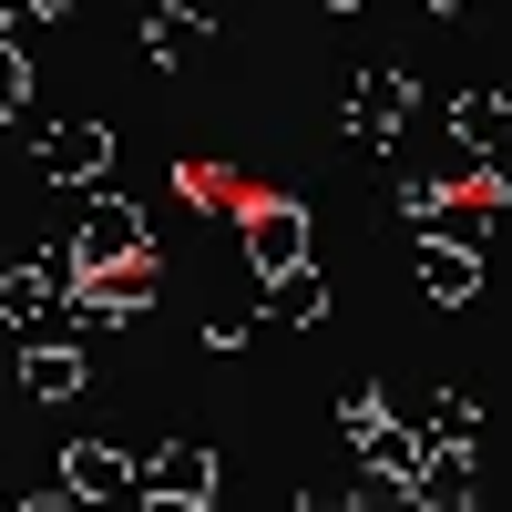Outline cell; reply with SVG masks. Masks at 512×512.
<instances>
[{
    "label": "cell",
    "instance_id": "2",
    "mask_svg": "<svg viewBox=\"0 0 512 512\" xmlns=\"http://www.w3.org/2000/svg\"><path fill=\"white\" fill-rule=\"evenodd\" d=\"M236 246H246V277H277V267H297V256H318L308 246V205L297 195H246L236 205Z\"/></svg>",
    "mask_w": 512,
    "mask_h": 512
},
{
    "label": "cell",
    "instance_id": "14",
    "mask_svg": "<svg viewBox=\"0 0 512 512\" xmlns=\"http://www.w3.org/2000/svg\"><path fill=\"white\" fill-rule=\"evenodd\" d=\"M0 113H31V52H21V41H0Z\"/></svg>",
    "mask_w": 512,
    "mask_h": 512
},
{
    "label": "cell",
    "instance_id": "13",
    "mask_svg": "<svg viewBox=\"0 0 512 512\" xmlns=\"http://www.w3.org/2000/svg\"><path fill=\"white\" fill-rule=\"evenodd\" d=\"M420 431H431V441H482V400L431 390V400H420Z\"/></svg>",
    "mask_w": 512,
    "mask_h": 512
},
{
    "label": "cell",
    "instance_id": "17",
    "mask_svg": "<svg viewBox=\"0 0 512 512\" xmlns=\"http://www.w3.org/2000/svg\"><path fill=\"white\" fill-rule=\"evenodd\" d=\"M41 11H52V21H72V11H82V0H41Z\"/></svg>",
    "mask_w": 512,
    "mask_h": 512
},
{
    "label": "cell",
    "instance_id": "10",
    "mask_svg": "<svg viewBox=\"0 0 512 512\" xmlns=\"http://www.w3.org/2000/svg\"><path fill=\"white\" fill-rule=\"evenodd\" d=\"M256 318H277V328H318V318H328V267H318V256H297V267L256 277Z\"/></svg>",
    "mask_w": 512,
    "mask_h": 512
},
{
    "label": "cell",
    "instance_id": "7",
    "mask_svg": "<svg viewBox=\"0 0 512 512\" xmlns=\"http://www.w3.org/2000/svg\"><path fill=\"white\" fill-rule=\"evenodd\" d=\"M82 390H93V359H82V338H31V349H21V400H41V410H52V400H82Z\"/></svg>",
    "mask_w": 512,
    "mask_h": 512
},
{
    "label": "cell",
    "instance_id": "5",
    "mask_svg": "<svg viewBox=\"0 0 512 512\" xmlns=\"http://www.w3.org/2000/svg\"><path fill=\"white\" fill-rule=\"evenodd\" d=\"M103 175H113V123L72 113V123L41 134V185H52V195H93Z\"/></svg>",
    "mask_w": 512,
    "mask_h": 512
},
{
    "label": "cell",
    "instance_id": "12",
    "mask_svg": "<svg viewBox=\"0 0 512 512\" xmlns=\"http://www.w3.org/2000/svg\"><path fill=\"white\" fill-rule=\"evenodd\" d=\"M441 123H451V134L472 144L482 164H512V103H502V93H461V103H451Z\"/></svg>",
    "mask_w": 512,
    "mask_h": 512
},
{
    "label": "cell",
    "instance_id": "6",
    "mask_svg": "<svg viewBox=\"0 0 512 512\" xmlns=\"http://www.w3.org/2000/svg\"><path fill=\"white\" fill-rule=\"evenodd\" d=\"M134 502H175V512L216 502V451H205V441H164V451H144V482H134Z\"/></svg>",
    "mask_w": 512,
    "mask_h": 512
},
{
    "label": "cell",
    "instance_id": "16",
    "mask_svg": "<svg viewBox=\"0 0 512 512\" xmlns=\"http://www.w3.org/2000/svg\"><path fill=\"white\" fill-rule=\"evenodd\" d=\"M431 11H441V21H461V11H472V0H431Z\"/></svg>",
    "mask_w": 512,
    "mask_h": 512
},
{
    "label": "cell",
    "instance_id": "3",
    "mask_svg": "<svg viewBox=\"0 0 512 512\" xmlns=\"http://www.w3.org/2000/svg\"><path fill=\"white\" fill-rule=\"evenodd\" d=\"M410 277H420L431 308H472V297H482V236L472 226H431L410 246Z\"/></svg>",
    "mask_w": 512,
    "mask_h": 512
},
{
    "label": "cell",
    "instance_id": "18",
    "mask_svg": "<svg viewBox=\"0 0 512 512\" xmlns=\"http://www.w3.org/2000/svg\"><path fill=\"white\" fill-rule=\"evenodd\" d=\"M318 11H369V0H318Z\"/></svg>",
    "mask_w": 512,
    "mask_h": 512
},
{
    "label": "cell",
    "instance_id": "19",
    "mask_svg": "<svg viewBox=\"0 0 512 512\" xmlns=\"http://www.w3.org/2000/svg\"><path fill=\"white\" fill-rule=\"evenodd\" d=\"M0 123H11V113H0Z\"/></svg>",
    "mask_w": 512,
    "mask_h": 512
},
{
    "label": "cell",
    "instance_id": "15",
    "mask_svg": "<svg viewBox=\"0 0 512 512\" xmlns=\"http://www.w3.org/2000/svg\"><path fill=\"white\" fill-rule=\"evenodd\" d=\"M246 328H256L246 308H216V318H205V349H216V359H226V349H246Z\"/></svg>",
    "mask_w": 512,
    "mask_h": 512
},
{
    "label": "cell",
    "instance_id": "9",
    "mask_svg": "<svg viewBox=\"0 0 512 512\" xmlns=\"http://www.w3.org/2000/svg\"><path fill=\"white\" fill-rule=\"evenodd\" d=\"M144 482V451H113V441H72L62 451V492L72 502H123Z\"/></svg>",
    "mask_w": 512,
    "mask_h": 512
},
{
    "label": "cell",
    "instance_id": "8",
    "mask_svg": "<svg viewBox=\"0 0 512 512\" xmlns=\"http://www.w3.org/2000/svg\"><path fill=\"white\" fill-rule=\"evenodd\" d=\"M205 52H216V21H205L195 0H154V11H144V62H164V72H195Z\"/></svg>",
    "mask_w": 512,
    "mask_h": 512
},
{
    "label": "cell",
    "instance_id": "1",
    "mask_svg": "<svg viewBox=\"0 0 512 512\" xmlns=\"http://www.w3.org/2000/svg\"><path fill=\"white\" fill-rule=\"evenodd\" d=\"M420 123V82L400 72V62H369V72H349V103H338V134H349L359 154H390L400 134Z\"/></svg>",
    "mask_w": 512,
    "mask_h": 512
},
{
    "label": "cell",
    "instance_id": "11",
    "mask_svg": "<svg viewBox=\"0 0 512 512\" xmlns=\"http://www.w3.org/2000/svg\"><path fill=\"white\" fill-rule=\"evenodd\" d=\"M482 482H472V441H431L420 451V472H410V502H441V512H461Z\"/></svg>",
    "mask_w": 512,
    "mask_h": 512
},
{
    "label": "cell",
    "instance_id": "4",
    "mask_svg": "<svg viewBox=\"0 0 512 512\" xmlns=\"http://www.w3.org/2000/svg\"><path fill=\"white\" fill-rule=\"evenodd\" d=\"M144 246H154V226H144V205H134V195H113V185L82 195V216H72V256H82V277L113 267V256H144Z\"/></svg>",
    "mask_w": 512,
    "mask_h": 512
}]
</instances>
